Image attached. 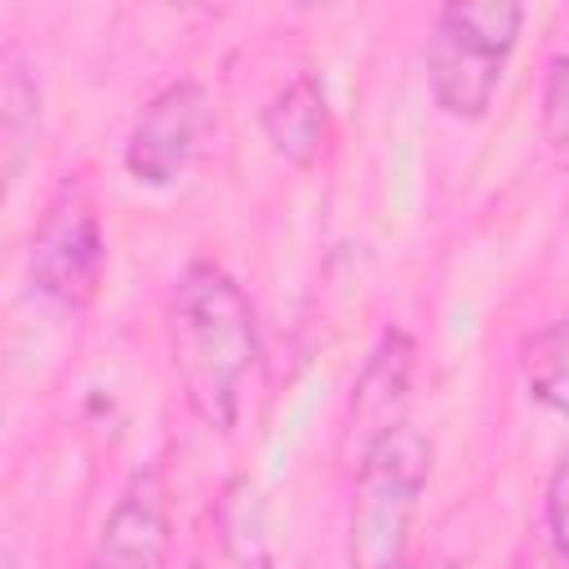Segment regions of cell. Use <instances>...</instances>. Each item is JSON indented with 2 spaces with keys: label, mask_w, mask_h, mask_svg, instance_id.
Returning a JSON list of instances; mask_svg holds the SVG:
<instances>
[{
  "label": "cell",
  "mask_w": 569,
  "mask_h": 569,
  "mask_svg": "<svg viewBox=\"0 0 569 569\" xmlns=\"http://www.w3.org/2000/svg\"><path fill=\"white\" fill-rule=\"evenodd\" d=\"M431 476V445L413 427H396L369 462L356 471L347 565L351 569H400L418 498Z\"/></svg>",
  "instance_id": "3957f363"
},
{
  "label": "cell",
  "mask_w": 569,
  "mask_h": 569,
  "mask_svg": "<svg viewBox=\"0 0 569 569\" xmlns=\"http://www.w3.org/2000/svg\"><path fill=\"white\" fill-rule=\"evenodd\" d=\"M262 129H267V142L276 147V156H284L289 164L307 169L316 164V156L325 151V138H329V107H325V93H320V80L316 76H293L262 111Z\"/></svg>",
  "instance_id": "ba28073f"
},
{
  "label": "cell",
  "mask_w": 569,
  "mask_h": 569,
  "mask_svg": "<svg viewBox=\"0 0 569 569\" xmlns=\"http://www.w3.org/2000/svg\"><path fill=\"white\" fill-rule=\"evenodd\" d=\"M84 569H107V565H98V560H89V565H84Z\"/></svg>",
  "instance_id": "9a60e30c"
},
{
  "label": "cell",
  "mask_w": 569,
  "mask_h": 569,
  "mask_svg": "<svg viewBox=\"0 0 569 569\" xmlns=\"http://www.w3.org/2000/svg\"><path fill=\"white\" fill-rule=\"evenodd\" d=\"M525 382L542 405L569 413V320H556L525 342Z\"/></svg>",
  "instance_id": "30bf717a"
},
{
  "label": "cell",
  "mask_w": 569,
  "mask_h": 569,
  "mask_svg": "<svg viewBox=\"0 0 569 569\" xmlns=\"http://www.w3.org/2000/svg\"><path fill=\"white\" fill-rule=\"evenodd\" d=\"M525 9L516 0H458L436 13L427 44V80L436 102L458 120H480L498 93L502 62L520 40Z\"/></svg>",
  "instance_id": "7a4b0ae2"
},
{
  "label": "cell",
  "mask_w": 569,
  "mask_h": 569,
  "mask_svg": "<svg viewBox=\"0 0 569 569\" xmlns=\"http://www.w3.org/2000/svg\"><path fill=\"white\" fill-rule=\"evenodd\" d=\"M40 124V98L36 84L27 80V71L18 67V58H4V151H9V178L18 173L31 138Z\"/></svg>",
  "instance_id": "8fae6325"
},
{
  "label": "cell",
  "mask_w": 569,
  "mask_h": 569,
  "mask_svg": "<svg viewBox=\"0 0 569 569\" xmlns=\"http://www.w3.org/2000/svg\"><path fill=\"white\" fill-rule=\"evenodd\" d=\"M209 124H213V107L204 84L178 80L160 89L133 120V133L124 142V169L142 187H169L200 151V138L209 133Z\"/></svg>",
  "instance_id": "8992f818"
},
{
  "label": "cell",
  "mask_w": 569,
  "mask_h": 569,
  "mask_svg": "<svg viewBox=\"0 0 569 569\" xmlns=\"http://www.w3.org/2000/svg\"><path fill=\"white\" fill-rule=\"evenodd\" d=\"M542 133L556 151H569V53H560L547 71L542 89Z\"/></svg>",
  "instance_id": "7c38bea8"
},
{
  "label": "cell",
  "mask_w": 569,
  "mask_h": 569,
  "mask_svg": "<svg viewBox=\"0 0 569 569\" xmlns=\"http://www.w3.org/2000/svg\"><path fill=\"white\" fill-rule=\"evenodd\" d=\"M169 351L187 405L218 431H227L240 413L244 378L258 365V325L240 284L196 262L182 271L169 298Z\"/></svg>",
  "instance_id": "6da1fadb"
},
{
  "label": "cell",
  "mask_w": 569,
  "mask_h": 569,
  "mask_svg": "<svg viewBox=\"0 0 569 569\" xmlns=\"http://www.w3.org/2000/svg\"><path fill=\"white\" fill-rule=\"evenodd\" d=\"M4 569H18V560H13V551H4Z\"/></svg>",
  "instance_id": "5bb4252c"
},
{
  "label": "cell",
  "mask_w": 569,
  "mask_h": 569,
  "mask_svg": "<svg viewBox=\"0 0 569 569\" xmlns=\"http://www.w3.org/2000/svg\"><path fill=\"white\" fill-rule=\"evenodd\" d=\"M169 551V502L156 471H138L111 507L93 560L107 569H160Z\"/></svg>",
  "instance_id": "52a82bcc"
},
{
  "label": "cell",
  "mask_w": 569,
  "mask_h": 569,
  "mask_svg": "<svg viewBox=\"0 0 569 569\" xmlns=\"http://www.w3.org/2000/svg\"><path fill=\"white\" fill-rule=\"evenodd\" d=\"M409 378H413V338L400 329H387L378 338V347L369 351L356 387H351V405L342 418V436H338V462L347 471H360L369 462V453L396 431L405 427V405H409Z\"/></svg>",
  "instance_id": "5b68a950"
},
{
  "label": "cell",
  "mask_w": 569,
  "mask_h": 569,
  "mask_svg": "<svg viewBox=\"0 0 569 569\" xmlns=\"http://www.w3.org/2000/svg\"><path fill=\"white\" fill-rule=\"evenodd\" d=\"M213 542L222 569H271V538H267V507L253 480H231L213 511Z\"/></svg>",
  "instance_id": "9c48e42d"
},
{
  "label": "cell",
  "mask_w": 569,
  "mask_h": 569,
  "mask_svg": "<svg viewBox=\"0 0 569 569\" xmlns=\"http://www.w3.org/2000/svg\"><path fill=\"white\" fill-rule=\"evenodd\" d=\"M107 267V240L89 196L62 182L31 236V284L62 307H89Z\"/></svg>",
  "instance_id": "277c9868"
},
{
  "label": "cell",
  "mask_w": 569,
  "mask_h": 569,
  "mask_svg": "<svg viewBox=\"0 0 569 569\" xmlns=\"http://www.w3.org/2000/svg\"><path fill=\"white\" fill-rule=\"evenodd\" d=\"M547 529L560 556H569V453L556 462L551 485H547Z\"/></svg>",
  "instance_id": "4fadbf2b"
}]
</instances>
